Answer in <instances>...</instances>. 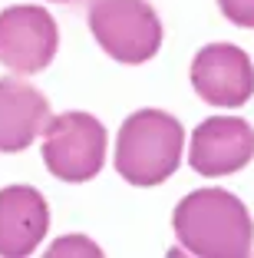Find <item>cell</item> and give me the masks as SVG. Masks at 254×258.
Returning <instances> with one entry per match:
<instances>
[{"label":"cell","instance_id":"277c9868","mask_svg":"<svg viewBox=\"0 0 254 258\" xmlns=\"http://www.w3.org/2000/svg\"><path fill=\"white\" fill-rule=\"evenodd\" d=\"M43 162L63 182H86L106 162V129L90 113H63L43 126Z\"/></svg>","mask_w":254,"mask_h":258},{"label":"cell","instance_id":"7a4b0ae2","mask_svg":"<svg viewBox=\"0 0 254 258\" xmlns=\"http://www.w3.org/2000/svg\"><path fill=\"white\" fill-rule=\"evenodd\" d=\"M185 129L162 109H139L119 129L116 169L132 185H158L179 169Z\"/></svg>","mask_w":254,"mask_h":258},{"label":"cell","instance_id":"30bf717a","mask_svg":"<svg viewBox=\"0 0 254 258\" xmlns=\"http://www.w3.org/2000/svg\"><path fill=\"white\" fill-rule=\"evenodd\" d=\"M50 258H63V255H90V258H99L103 255V248H99L96 242H90V238L82 235H66V238H56L53 242V248L46 251Z\"/></svg>","mask_w":254,"mask_h":258},{"label":"cell","instance_id":"9c48e42d","mask_svg":"<svg viewBox=\"0 0 254 258\" xmlns=\"http://www.w3.org/2000/svg\"><path fill=\"white\" fill-rule=\"evenodd\" d=\"M50 122V103L20 80H0V152H23Z\"/></svg>","mask_w":254,"mask_h":258},{"label":"cell","instance_id":"8fae6325","mask_svg":"<svg viewBox=\"0 0 254 258\" xmlns=\"http://www.w3.org/2000/svg\"><path fill=\"white\" fill-rule=\"evenodd\" d=\"M221 14L238 27H254V0H218Z\"/></svg>","mask_w":254,"mask_h":258},{"label":"cell","instance_id":"6da1fadb","mask_svg":"<svg viewBox=\"0 0 254 258\" xmlns=\"http://www.w3.org/2000/svg\"><path fill=\"white\" fill-rule=\"evenodd\" d=\"M175 235L198 258H244L254 245V225L244 202L224 189H198L175 209Z\"/></svg>","mask_w":254,"mask_h":258},{"label":"cell","instance_id":"7c38bea8","mask_svg":"<svg viewBox=\"0 0 254 258\" xmlns=\"http://www.w3.org/2000/svg\"><path fill=\"white\" fill-rule=\"evenodd\" d=\"M56 4H66V0H56Z\"/></svg>","mask_w":254,"mask_h":258},{"label":"cell","instance_id":"ba28073f","mask_svg":"<svg viewBox=\"0 0 254 258\" xmlns=\"http://www.w3.org/2000/svg\"><path fill=\"white\" fill-rule=\"evenodd\" d=\"M46 228H50V209L33 185L0 189V255L4 258H27L33 248H40Z\"/></svg>","mask_w":254,"mask_h":258},{"label":"cell","instance_id":"5b68a950","mask_svg":"<svg viewBox=\"0 0 254 258\" xmlns=\"http://www.w3.org/2000/svg\"><path fill=\"white\" fill-rule=\"evenodd\" d=\"M60 46V30L43 7L0 10V63L20 76L40 73L53 63Z\"/></svg>","mask_w":254,"mask_h":258},{"label":"cell","instance_id":"52a82bcc","mask_svg":"<svg viewBox=\"0 0 254 258\" xmlns=\"http://www.w3.org/2000/svg\"><path fill=\"white\" fill-rule=\"evenodd\" d=\"M254 159V129L238 116H211L192 133L188 162L202 175H231Z\"/></svg>","mask_w":254,"mask_h":258},{"label":"cell","instance_id":"8992f818","mask_svg":"<svg viewBox=\"0 0 254 258\" xmlns=\"http://www.w3.org/2000/svg\"><path fill=\"white\" fill-rule=\"evenodd\" d=\"M192 86L211 106H244L254 93V67L234 43H211L192 60Z\"/></svg>","mask_w":254,"mask_h":258},{"label":"cell","instance_id":"3957f363","mask_svg":"<svg viewBox=\"0 0 254 258\" xmlns=\"http://www.w3.org/2000/svg\"><path fill=\"white\" fill-rule=\"evenodd\" d=\"M90 30L116 63H145L162 46V20L145 0H93Z\"/></svg>","mask_w":254,"mask_h":258}]
</instances>
